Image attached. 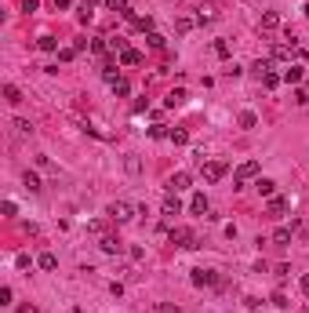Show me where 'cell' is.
Listing matches in <instances>:
<instances>
[{"label":"cell","instance_id":"cell-42","mask_svg":"<svg viewBox=\"0 0 309 313\" xmlns=\"http://www.w3.org/2000/svg\"><path fill=\"white\" fill-rule=\"evenodd\" d=\"M80 4H84V11H88V7H95V4H98V0H80Z\"/></svg>","mask_w":309,"mask_h":313},{"label":"cell","instance_id":"cell-22","mask_svg":"<svg viewBox=\"0 0 309 313\" xmlns=\"http://www.w3.org/2000/svg\"><path fill=\"white\" fill-rule=\"evenodd\" d=\"M255 124H258V117L251 113V109H244V113H240V127L247 131V127H255Z\"/></svg>","mask_w":309,"mask_h":313},{"label":"cell","instance_id":"cell-16","mask_svg":"<svg viewBox=\"0 0 309 313\" xmlns=\"http://www.w3.org/2000/svg\"><path fill=\"white\" fill-rule=\"evenodd\" d=\"M102 251H106V255H117V251H120V241H117L113 233H106V237H102Z\"/></svg>","mask_w":309,"mask_h":313},{"label":"cell","instance_id":"cell-31","mask_svg":"<svg viewBox=\"0 0 309 313\" xmlns=\"http://www.w3.org/2000/svg\"><path fill=\"white\" fill-rule=\"evenodd\" d=\"M273 306H277V310H287L291 302H287V295H284V291H277V295H273Z\"/></svg>","mask_w":309,"mask_h":313},{"label":"cell","instance_id":"cell-26","mask_svg":"<svg viewBox=\"0 0 309 313\" xmlns=\"http://www.w3.org/2000/svg\"><path fill=\"white\" fill-rule=\"evenodd\" d=\"M280 80H284V77H280V73H273V69H269V73H266V77H262V84H266L269 91H273V88L280 84Z\"/></svg>","mask_w":309,"mask_h":313},{"label":"cell","instance_id":"cell-4","mask_svg":"<svg viewBox=\"0 0 309 313\" xmlns=\"http://www.w3.org/2000/svg\"><path fill=\"white\" fill-rule=\"evenodd\" d=\"M200 171H204V182H218L222 175H226V164H222V160H208Z\"/></svg>","mask_w":309,"mask_h":313},{"label":"cell","instance_id":"cell-11","mask_svg":"<svg viewBox=\"0 0 309 313\" xmlns=\"http://www.w3.org/2000/svg\"><path fill=\"white\" fill-rule=\"evenodd\" d=\"M280 77H284V84H302V66H287Z\"/></svg>","mask_w":309,"mask_h":313},{"label":"cell","instance_id":"cell-25","mask_svg":"<svg viewBox=\"0 0 309 313\" xmlns=\"http://www.w3.org/2000/svg\"><path fill=\"white\" fill-rule=\"evenodd\" d=\"M273 59H291V44H273Z\"/></svg>","mask_w":309,"mask_h":313},{"label":"cell","instance_id":"cell-41","mask_svg":"<svg viewBox=\"0 0 309 313\" xmlns=\"http://www.w3.org/2000/svg\"><path fill=\"white\" fill-rule=\"evenodd\" d=\"M55 7H59V11H65V7H69V0H51Z\"/></svg>","mask_w":309,"mask_h":313},{"label":"cell","instance_id":"cell-1","mask_svg":"<svg viewBox=\"0 0 309 313\" xmlns=\"http://www.w3.org/2000/svg\"><path fill=\"white\" fill-rule=\"evenodd\" d=\"M193 284L196 288H222V277L215 270H193Z\"/></svg>","mask_w":309,"mask_h":313},{"label":"cell","instance_id":"cell-20","mask_svg":"<svg viewBox=\"0 0 309 313\" xmlns=\"http://www.w3.org/2000/svg\"><path fill=\"white\" fill-rule=\"evenodd\" d=\"M22 182H26V189H30V193H40V189H44V186H40V179H36L33 171H26V175H22Z\"/></svg>","mask_w":309,"mask_h":313},{"label":"cell","instance_id":"cell-36","mask_svg":"<svg viewBox=\"0 0 309 313\" xmlns=\"http://www.w3.org/2000/svg\"><path fill=\"white\" fill-rule=\"evenodd\" d=\"M15 127H18V135H33V124L30 121H15Z\"/></svg>","mask_w":309,"mask_h":313},{"label":"cell","instance_id":"cell-44","mask_svg":"<svg viewBox=\"0 0 309 313\" xmlns=\"http://www.w3.org/2000/svg\"><path fill=\"white\" fill-rule=\"evenodd\" d=\"M306 18H309V4H306Z\"/></svg>","mask_w":309,"mask_h":313},{"label":"cell","instance_id":"cell-3","mask_svg":"<svg viewBox=\"0 0 309 313\" xmlns=\"http://www.w3.org/2000/svg\"><path fill=\"white\" fill-rule=\"evenodd\" d=\"M255 175H258V160H244V164L237 168V179H233V189H240V186H244L247 179H255Z\"/></svg>","mask_w":309,"mask_h":313},{"label":"cell","instance_id":"cell-43","mask_svg":"<svg viewBox=\"0 0 309 313\" xmlns=\"http://www.w3.org/2000/svg\"><path fill=\"white\" fill-rule=\"evenodd\" d=\"M18 313H36V306H18Z\"/></svg>","mask_w":309,"mask_h":313},{"label":"cell","instance_id":"cell-5","mask_svg":"<svg viewBox=\"0 0 309 313\" xmlns=\"http://www.w3.org/2000/svg\"><path fill=\"white\" fill-rule=\"evenodd\" d=\"M171 241L179 244V248H189V251H193V248H200V244H196V237L189 233V229H171Z\"/></svg>","mask_w":309,"mask_h":313},{"label":"cell","instance_id":"cell-21","mask_svg":"<svg viewBox=\"0 0 309 313\" xmlns=\"http://www.w3.org/2000/svg\"><path fill=\"white\" fill-rule=\"evenodd\" d=\"M4 98H7V102L15 106V102H22V91H18L15 84H4Z\"/></svg>","mask_w":309,"mask_h":313},{"label":"cell","instance_id":"cell-13","mask_svg":"<svg viewBox=\"0 0 309 313\" xmlns=\"http://www.w3.org/2000/svg\"><path fill=\"white\" fill-rule=\"evenodd\" d=\"M266 208H269V215H277V219H280V215L287 211V200H284V197H269V204H266Z\"/></svg>","mask_w":309,"mask_h":313},{"label":"cell","instance_id":"cell-39","mask_svg":"<svg viewBox=\"0 0 309 313\" xmlns=\"http://www.w3.org/2000/svg\"><path fill=\"white\" fill-rule=\"evenodd\" d=\"M244 306H247V310H251V313H255V310H258V306H262V302H258V299H255V295H247V299H244Z\"/></svg>","mask_w":309,"mask_h":313},{"label":"cell","instance_id":"cell-29","mask_svg":"<svg viewBox=\"0 0 309 313\" xmlns=\"http://www.w3.org/2000/svg\"><path fill=\"white\" fill-rule=\"evenodd\" d=\"M153 313H182V306H171V302H156Z\"/></svg>","mask_w":309,"mask_h":313},{"label":"cell","instance_id":"cell-28","mask_svg":"<svg viewBox=\"0 0 309 313\" xmlns=\"http://www.w3.org/2000/svg\"><path fill=\"white\" fill-rule=\"evenodd\" d=\"M102 4H106V7H109V11H120V15H124V11H127V0H102Z\"/></svg>","mask_w":309,"mask_h":313},{"label":"cell","instance_id":"cell-33","mask_svg":"<svg viewBox=\"0 0 309 313\" xmlns=\"http://www.w3.org/2000/svg\"><path fill=\"white\" fill-rule=\"evenodd\" d=\"M164 44H167V40H164V36H160V33H149V48H156V51H160V48H164Z\"/></svg>","mask_w":309,"mask_h":313},{"label":"cell","instance_id":"cell-7","mask_svg":"<svg viewBox=\"0 0 309 313\" xmlns=\"http://www.w3.org/2000/svg\"><path fill=\"white\" fill-rule=\"evenodd\" d=\"M215 18H218L215 4H200V7H196V26H208V22H215Z\"/></svg>","mask_w":309,"mask_h":313},{"label":"cell","instance_id":"cell-9","mask_svg":"<svg viewBox=\"0 0 309 313\" xmlns=\"http://www.w3.org/2000/svg\"><path fill=\"white\" fill-rule=\"evenodd\" d=\"M182 102H185V88L167 91V98H164V106H167V109H175V106H182Z\"/></svg>","mask_w":309,"mask_h":313},{"label":"cell","instance_id":"cell-14","mask_svg":"<svg viewBox=\"0 0 309 313\" xmlns=\"http://www.w3.org/2000/svg\"><path fill=\"white\" fill-rule=\"evenodd\" d=\"M179 211H182L179 197H175V193H167V197H164V215H179Z\"/></svg>","mask_w":309,"mask_h":313},{"label":"cell","instance_id":"cell-2","mask_svg":"<svg viewBox=\"0 0 309 313\" xmlns=\"http://www.w3.org/2000/svg\"><path fill=\"white\" fill-rule=\"evenodd\" d=\"M131 215H135V208H131L127 200H113V204H109V219H113V222H131Z\"/></svg>","mask_w":309,"mask_h":313},{"label":"cell","instance_id":"cell-32","mask_svg":"<svg viewBox=\"0 0 309 313\" xmlns=\"http://www.w3.org/2000/svg\"><path fill=\"white\" fill-rule=\"evenodd\" d=\"M77 55H80L77 48H62V51H59V59H62V62H73V59H77Z\"/></svg>","mask_w":309,"mask_h":313},{"label":"cell","instance_id":"cell-27","mask_svg":"<svg viewBox=\"0 0 309 313\" xmlns=\"http://www.w3.org/2000/svg\"><path fill=\"white\" fill-rule=\"evenodd\" d=\"M40 51H59V40H55V36H40Z\"/></svg>","mask_w":309,"mask_h":313},{"label":"cell","instance_id":"cell-19","mask_svg":"<svg viewBox=\"0 0 309 313\" xmlns=\"http://www.w3.org/2000/svg\"><path fill=\"white\" fill-rule=\"evenodd\" d=\"M258 193H262V197H277V182H269V179H258Z\"/></svg>","mask_w":309,"mask_h":313},{"label":"cell","instance_id":"cell-40","mask_svg":"<svg viewBox=\"0 0 309 313\" xmlns=\"http://www.w3.org/2000/svg\"><path fill=\"white\" fill-rule=\"evenodd\" d=\"M298 288H302V295H309V273H302V281H298Z\"/></svg>","mask_w":309,"mask_h":313},{"label":"cell","instance_id":"cell-10","mask_svg":"<svg viewBox=\"0 0 309 313\" xmlns=\"http://www.w3.org/2000/svg\"><path fill=\"white\" fill-rule=\"evenodd\" d=\"M138 62H142V55H138L135 48H124V51H120V66H138Z\"/></svg>","mask_w":309,"mask_h":313},{"label":"cell","instance_id":"cell-15","mask_svg":"<svg viewBox=\"0 0 309 313\" xmlns=\"http://www.w3.org/2000/svg\"><path fill=\"white\" fill-rule=\"evenodd\" d=\"M277 26H280V15L277 11H266V15H262V30H266V33H273Z\"/></svg>","mask_w":309,"mask_h":313},{"label":"cell","instance_id":"cell-34","mask_svg":"<svg viewBox=\"0 0 309 313\" xmlns=\"http://www.w3.org/2000/svg\"><path fill=\"white\" fill-rule=\"evenodd\" d=\"M149 135H153V139H167V135H171V131H167L164 124H156V127H149Z\"/></svg>","mask_w":309,"mask_h":313},{"label":"cell","instance_id":"cell-12","mask_svg":"<svg viewBox=\"0 0 309 313\" xmlns=\"http://www.w3.org/2000/svg\"><path fill=\"white\" fill-rule=\"evenodd\" d=\"M273 244H277V248L291 244V229H287V226H277V229H273Z\"/></svg>","mask_w":309,"mask_h":313},{"label":"cell","instance_id":"cell-17","mask_svg":"<svg viewBox=\"0 0 309 313\" xmlns=\"http://www.w3.org/2000/svg\"><path fill=\"white\" fill-rule=\"evenodd\" d=\"M36 266H40V270H48V273H51V270H59V259H55L51 251H44L40 259H36Z\"/></svg>","mask_w":309,"mask_h":313},{"label":"cell","instance_id":"cell-45","mask_svg":"<svg viewBox=\"0 0 309 313\" xmlns=\"http://www.w3.org/2000/svg\"><path fill=\"white\" fill-rule=\"evenodd\" d=\"M306 95H309V84H306Z\"/></svg>","mask_w":309,"mask_h":313},{"label":"cell","instance_id":"cell-30","mask_svg":"<svg viewBox=\"0 0 309 313\" xmlns=\"http://www.w3.org/2000/svg\"><path fill=\"white\" fill-rule=\"evenodd\" d=\"M215 55H218V59H229V44L226 40H215Z\"/></svg>","mask_w":309,"mask_h":313},{"label":"cell","instance_id":"cell-6","mask_svg":"<svg viewBox=\"0 0 309 313\" xmlns=\"http://www.w3.org/2000/svg\"><path fill=\"white\" fill-rule=\"evenodd\" d=\"M182 189H189V175H185V171H175L171 179H167V193H182Z\"/></svg>","mask_w":309,"mask_h":313},{"label":"cell","instance_id":"cell-8","mask_svg":"<svg viewBox=\"0 0 309 313\" xmlns=\"http://www.w3.org/2000/svg\"><path fill=\"white\" fill-rule=\"evenodd\" d=\"M189 211H193V215H208V197H204V193H193Z\"/></svg>","mask_w":309,"mask_h":313},{"label":"cell","instance_id":"cell-35","mask_svg":"<svg viewBox=\"0 0 309 313\" xmlns=\"http://www.w3.org/2000/svg\"><path fill=\"white\" fill-rule=\"evenodd\" d=\"M193 26H196V18H179V33H189Z\"/></svg>","mask_w":309,"mask_h":313},{"label":"cell","instance_id":"cell-23","mask_svg":"<svg viewBox=\"0 0 309 313\" xmlns=\"http://www.w3.org/2000/svg\"><path fill=\"white\" fill-rule=\"evenodd\" d=\"M251 69H255V73H258V80H262V77H266L269 69H273V62H269V59H258V62H255Z\"/></svg>","mask_w":309,"mask_h":313},{"label":"cell","instance_id":"cell-38","mask_svg":"<svg viewBox=\"0 0 309 313\" xmlns=\"http://www.w3.org/2000/svg\"><path fill=\"white\" fill-rule=\"evenodd\" d=\"M295 102H298V106H306V102H309V95H306V88H298V91H295Z\"/></svg>","mask_w":309,"mask_h":313},{"label":"cell","instance_id":"cell-24","mask_svg":"<svg viewBox=\"0 0 309 313\" xmlns=\"http://www.w3.org/2000/svg\"><path fill=\"white\" fill-rule=\"evenodd\" d=\"M113 91H117L120 98H127V95H131V84H127L124 77H120V80H113Z\"/></svg>","mask_w":309,"mask_h":313},{"label":"cell","instance_id":"cell-18","mask_svg":"<svg viewBox=\"0 0 309 313\" xmlns=\"http://www.w3.org/2000/svg\"><path fill=\"white\" fill-rule=\"evenodd\" d=\"M167 139H171L175 146H185V142H189V131H185V127H171V135H167Z\"/></svg>","mask_w":309,"mask_h":313},{"label":"cell","instance_id":"cell-37","mask_svg":"<svg viewBox=\"0 0 309 313\" xmlns=\"http://www.w3.org/2000/svg\"><path fill=\"white\" fill-rule=\"evenodd\" d=\"M102 77H106L109 84H113V80H120V77H117V66H106V69H102Z\"/></svg>","mask_w":309,"mask_h":313}]
</instances>
